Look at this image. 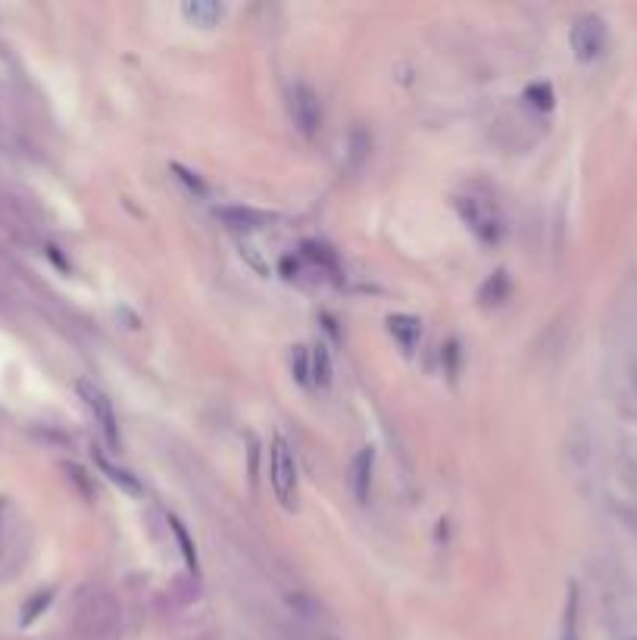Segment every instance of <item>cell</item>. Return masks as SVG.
Returning a JSON list of instances; mask_svg holds the SVG:
<instances>
[{"mask_svg":"<svg viewBox=\"0 0 637 640\" xmlns=\"http://www.w3.org/2000/svg\"><path fill=\"white\" fill-rule=\"evenodd\" d=\"M456 210H460L463 222L469 232L481 241V244H497L503 238V216L497 210V203L488 197H460L456 200Z\"/></svg>","mask_w":637,"mask_h":640,"instance_id":"obj_1","label":"cell"},{"mask_svg":"<svg viewBox=\"0 0 637 640\" xmlns=\"http://www.w3.org/2000/svg\"><path fill=\"white\" fill-rule=\"evenodd\" d=\"M569 44H572V54L578 63H594L603 57V50L609 44V29H606V19L597 13H584L575 19L572 32H569Z\"/></svg>","mask_w":637,"mask_h":640,"instance_id":"obj_2","label":"cell"},{"mask_svg":"<svg viewBox=\"0 0 637 640\" xmlns=\"http://www.w3.org/2000/svg\"><path fill=\"white\" fill-rule=\"evenodd\" d=\"M269 481L275 497L285 506H294L297 497V463L285 438H272V456H269Z\"/></svg>","mask_w":637,"mask_h":640,"instance_id":"obj_3","label":"cell"},{"mask_svg":"<svg viewBox=\"0 0 637 640\" xmlns=\"http://www.w3.org/2000/svg\"><path fill=\"white\" fill-rule=\"evenodd\" d=\"M291 116H294V125L307 138L319 135V128H322V104H319V94L310 85H294L291 88Z\"/></svg>","mask_w":637,"mask_h":640,"instance_id":"obj_4","label":"cell"},{"mask_svg":"<svg viewBox=\"0 0 637 640\" xmlns=\"http://www.w3.org/2000/svg\"><path fill=\"white\" fill-rule=\"evenodd\" d=\"M79 394L85 397L88 409L94 413L100 431H104V438L110 447H119V422H116V409H113V400L97 388V384L91 381H79Z\"/></svg>","mask_w":637,"mask_h":640,"instance_id":"obj_5","label":"cell"},{"mask_svg":"<svg viewBox=\"0 0 637 640\" xmlns=\"http://www.w3.org/2000/svg\"><path fill=\"white\" fill-rule=\"evenodd\" d=\"M372 472H375V447L366 444L360 453L353 456L350 463V488H353V497L366 503L369 500V491H372Z\"/></svg>","mask_w":637,"mask_h":640,"instance_id":"obj_6","label":"cell"},{"mask_svg":"<svg viewBox=\"0 0 637 640\" xmlns=\"http://www.w3.org/2000/svg\"><path fill=\"white\" fill-rule=\"evenodd\" d=\"M388 328H391V335L400 341L403 353H413L416 350V344L422 338V322L416 316H391Z\"/></svg>","mask_w":637,"mask_h":640,"instance_id":"obj_7","label":"cell"},{"mask_svg":"<svg viewBox=\"0 0 637 640\" xmlns=\"http://www.w3.org/2000/svg\"><path fill=\"white\" fill-rule=\"evenodd\" d=\"M222 4H213V0H188V4H182V16L191 19L194 25H200V29H213V25L222 19Z\"/></svg>","mask_w":637,"mask_h":640,"instance_id":"obj_8","label":"cell"},{"mask_svg":"<svg viewBox=\"0 0 637 640\" xmlns=\"http://www.w3.org/2000/svg\"><path fill=\"white\" fill-rule=\"evenodd\" d=\"M219 216L232 228H263L272 219L269 213H260L253 207H225V210H219Z\"/></svg>","mask_w":637,"mask_h":640,"instance_id":"obj_9","label":"cell"},{"mask_svg":"<svg viewBox=\"0 0 637 640\" xmlns=\"http://www.w3.org/2000/svg\"><path fill=\"white\" fill-rule=\"evenodd\" d=\"M310 381H316V384H325L331 381V353L325 350V344H316L313 350H310Z\"/></svg>","mask_w":637,"mask_h":640,"instance_id":"obj_10","label":"cell"},{"mask_svg":"<svg viewBox=\"0 0 637 640\" xmlns=\"http://www.w3.org/2000/svg\"><path fill=\"white\" fill-rule=\"evenodd\" d=\"M169 525H172V534H175V541H178V547H182V556H185V562H188V569L197 575L200 572V562H197V550H194V544H191V537H188V531H185V525L178 522L175 516L169 519Z\"/></svg>","mask_w":637,"mask_h":640,"instance_id":"obj_11","label":"cell"},{"mask_svg":"<svg viewBox=\"0 0 637 640\" xmlns=\"http://www.w3.org/2000/svg\"><path fill=\"white\" fill-rule=\"evenodd\" d=\"M97 463H100V469L107 472V478H110L113 484H119L122 491H129V494H141V484H138V481H135L129 472H125V469H116V466L110 463V459H104V456H97Z\"/></svg>","mask_w":637,"mask_h":640,"instance_id":"obj_12","label":"cell"},{"mask_svg":"<svg viewBox=\"0 0 637 640\" xmlns=\"http://www.w3.org/2000/svg\"><path fill=\"white\" fill-rule=\"evenodd\" d=\"M563 640H578V584L569 587L566 619H563Z\"/></svg>","mask_w":637,"mask_h":640,"instance_id":"obj_13","label":"cell"},{"mask_svg":"<svg viewBox=\"0 0 637 640\" xmlns=\"http://www.w3.org/2000/svg\"><path fill=\"white\" fill-rule=\"evenodd\" d=\"M291 369H294V375H297L300 384H310V350L307 347H294Z\"/></svg>","mask_w":637,"mask_h":640,"instance_id":"obj_14","label":"cell"},{"mask_svg":"<svg viewBox=\"0 0 637 640\" xmlns=\"http://www.w3.org/2000/svg\"><path fill=\"white\" fill-rule=\"evenodd\" d=\"M525 100H531V107H538V110H550L553 107V88L538 82L525 91Z\"/></svg>","mask_w":637,"mask_h":640,"instance_id":"obj_15","label":"cell"},{"mask_svg":"<svg viewBox=\"0 0 637 640\" xmlns=\"http://www.w3.org/2000/svg\"><path fill=\"white\" fill-rule=\"evenodd\" d=\"M172 169H175L178 175H182V178H185V182H188V188H191V191L203 194V185H200V178H191V172H185V169H182V166H178V163H175Z\"/></svg>","mask_w":637,"mask_h":640,"instance_id":"obj_16","label":"cell"},{"mask_svg":"<svg viewBox=\"0 0 637 640\" xmlns=\"http://www.w3.org/2000/svg\"><path fill=\"white\" fill-rule=\"evenodd\" d=\"M634 640H637V637H634Z\"/></svg>","mask_w":637,"mask_h":640,"instance_id":"obj_17","label":"cell"}]
</instances>
